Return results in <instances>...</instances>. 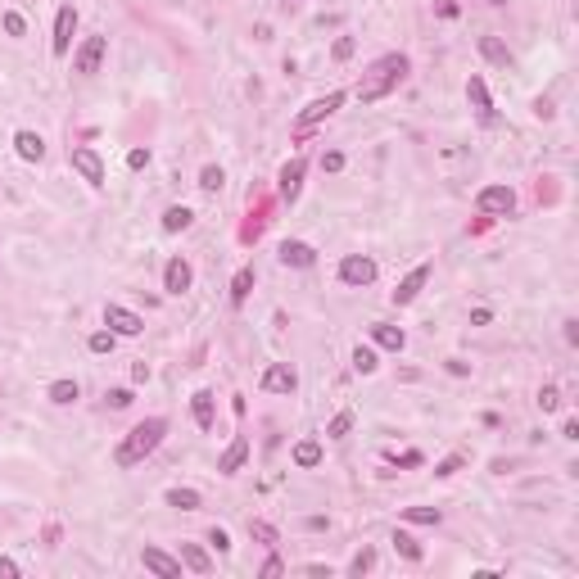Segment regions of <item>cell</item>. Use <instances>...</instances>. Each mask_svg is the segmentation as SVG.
Returning <instances> with one entry per match:
<instances>
[{
	"label": "cell",
	"instance_id": "1",
	"mask_svg": "<svg viewBox=\"0 0 579 579\" xmlns=\"http://www.w3.org/2000/svg\"><path fill=\"white\" fill-rule=\"evenodd\" d=\"M163 435H168V421L163 416H150V421H141V426H131V435L118 443V466H136V462H145L150 453L163 443Z\"/></svg>",
	"mask_w": 579,
	"mask_h": 579
},
{
	"label": "cell",
	"instance_id": "2",
	"mask_svg": "<svg viewBox=\"0 0 579 579\" xmlns=\"http://www.w3.org/2000/svg\"><path fill=\"white\" fill-rule=\"evenodd\" d=\"M403 77H408V55H385V59H376L372 77H367V82L358 86V100H362V104L380 100V95H389V91H394V86H399Z\"/></svg>",
	"mask_w": 579,
	"mask_h": 579
},
{
	"label": "cell",
	"instance_id": "3",
	"mask_svg": "<svg viewBox=\"0 0 579 579\" xmlns=\"http://www.w3.org/2000/svg\"><path fill=\"white\" fill-rule=\"evenodd\" d=\"M340 281H344V286H358V290L372 286V281H376V263L367 254H349L340 263Z\"/></svg>",
	"mask_w": 579,
	"mask_h": 579
},
{
	"label": "cell",
	"instance_id": "4",
	"mask_svg": "<svg viewBox=\"0 0 579 579\" xmlns=\"http://www.w3.org/2000/svg\"><path fill=\"white\" fill-rule=\"evenodd\" d=\"M475 204H480V213H498V217H507L512 208H516V195L512 186H485L475 195Z\"/></svg>",
	"mask_w": 579,
	"mask_h": 579
},
{
	"label": "cell",
	"instance_id": "5",
	"mask_svg": "<svg viewBox=\"0 0 579 579\" xmlns=\"http://www.w3.org/2000/svg\"><path fill=\"white\" fill-rule=\"evenodd\" d=\"M104 326L114 330V335H127V340L145 330V322H141V317L131 313V308H118V303H109V308H104Z\"/></svg>",
	"mask_w": 579,
	"mask_h": 579
},
{
	"label": "cell",
	"instance_id": "6",
	"mask_svg": "<svg viewBox=\"0 0 579 579\" xmlns=\"http://www.w3.org/2000/svg\"><path fill=\"white\" fill-rule=\"evenodd\" d=\"M466 100H471L475 118L485 122V127H494V122H498V114H494V100H489V86H485V77H471V82H466Z\"/></svg>",
	"mask_w": 579,
	"mask_h": 579
},
{
	"label": "cell",
	"instance_id": "7",
	"mask_svg": "<svg viewBox=\"0 0 579 579\" xmlns=\"http://www.w3.org/2000/svg\"><path fill=\"white\" fill-rule=\"evenodd\" d=\"M100 64H104V36H86L77 59H72V68H77L82 77H91V72H100Z\"/></svg>",
	"mask_w": 579,
	"mask_h": 579
},
{
	"label": "cell",
	"instance_id": "8",
	"mask_svg": "<svg viewBox=\"0 0 579 579\" xmlns=\"http://www.w3.org/2000/svg\"><path fill=\"white\" fill-rule=\"evenodd\" d=\"M340 104H344V91H330V95H322V100H313V104H308L303 114H299V131L317 127V122H322V118H330Z\"/></svg>",
	"mask_w": 579,
	"mask_h": 579
},
{
	"label": "cell",
	"instance_id": "9",
	"mask_svg": "<svg viewBox=\"0 0 579 579\" xmlns=\"http://www.w3.org/2000/svg\"><path fill=\"white\" fill-rule=\"evenodd\" d=\"M68 158H72V168L82 172V181H91V186H104V163H100V154H95V150L77 145V150H72Z\"/></svg>",
	"mask_w": 579,
	"mask_h": 579
},
{
	"label": "cell",
	"instance_id": "10",
	"mask_svg": "<svg viewBox=\"0 0 579 579\" xmlns=\"http://www.w3.org/2000/svg\"><path fill=\"white\" fill-rule=\"evenodd\" d=\"M263 389H267V394H294V389H299V376H294V367L272 362V367L263 372Z\"/></svg>",
	"mask_w": 579,
	"mask_h": 579
},
{
	"label": "cell",
	"instance_id": "11",
	"mask_svg": "<svg viewBox=\"0 0 579 579\" xmlns=\"http://www.w3.org/2000/svg\"><path fill=\"white\" fill-rule=\"evenodd\" d=\"M72 32H77V9L72 5H59V18H55V55H68V45H72Z\"/></svg>",
	"mask_w": 579,
	"mask_h": 579
},
{
	"label": "cell",
	"instance_id": "12",
	"mask_svg": "<svg viewBox=\"0 0 579 579\" xmlns=\"http://www.w3.org/2000/svg\"><path fill=\"white\" fill-rule=\"evenodd\" d=\"M141 561H145V570H154V575H163V579H181V561L168 557L163 548H145Z\"/></svg>",
	"mask_w": 579,
	"mask_h": 579
},
{
	"label": "cell",
	"instance_id": "13",
	"mask_svg": "<svg viewBox=\"0 0 579 579\" xmlns=\"http://www.w3.org/2000/svg\"><path fill=\"white\" fill-rule=\"evenodd\" d=\"M190 281H195V272H190V263H186V258H172V263L163 267V290H168V294L190 290Z\"/></svg>",
	"mask_w": 579,
	"mask_h": 579
},
{
	"label": "cell",
	"instance_id": "14",
	"mask_svg": "<svg viewBox=\"0 0 579 579\" xmlns=\"http://www.w3.org/2000/svg\"><path fill=\"white\" fill-rule=\"evenodd\" d=\"M430 281V263H421V267H412L408 276L399 281V290H394V303H412L416 294H421V286Z\"/></svg>",
	"mask_w": 579,
	"mask_h": 579
},
{
	"label": "cell",
	"instance_id": "15",
	"mask_svg": "<svg viewBox=\"0 0 579 579\" xmlns=\"http://www.w3.org/2000/svg\"><path fill=\"white\" fill-rule=\"evenodd\" d=\"M281 263H286V267H313L317 263V249H313V244H303V240H286V244H281Z\"/></svg>",
	"mask_w": 579,
	"mask_h": 579
},
{
	"label": "cell",
	"instance_id": "16",
	"mask_svg": "<svg viewBox=\"0 0 579 579\" xmlns=\"http://www.w3.org/2000/svg\"><path fill=\"white\" fill-rule=\"evenodd\" d=\"M244 458H249V439H244V435H236V439H231V448L222 453L217 471H222V475H236L240 466H244Z\"/></svg>",
	"mask_w": 579,
	"mask_h": 579
},
{
	"label": "cell",
	"instance_id": "17",
	"mask_svg": "<svg viewBox=\"0 0 579 579\" xmlns=\"http://www.w3.org/2000/svg\"><path fill=\"white\" fill-rule=\"evenodd\" d=\"M303 158H290L286 168H281V195H286V200H299V190H303Z\"/></svg>",
	"mask_w": 579,
	"mask_h": 579
},
{
	"label": "cell",
	"instance_id": "18",
	"mask_svg": "<svg viewBox=\"0 0 579 579\" xmlns=\"http://www.w3.org/2000/svg\"><path fill=\"white\" fill-rule=\"evenodd\" d=\"M14 150H18V158H28V163H41L45 141L36 136V131H18V136H14Z\"/></svg>",
	"mask_w": 579,
	"mask_h": 579
},
{
	"label": "cell",
	"instance_id": "19",
	"mask_svg": "<svg viewBox=\"0 0 579 579\" xmlns=\"http://www.w3.org/2000/svg\"><path fill=\"white\" fill-rule=\"evenodd\" d=\"M372 340L380 344V349H389V353H399L403 344H408V335H403L399 326H385V322H376V326H372Z\"/></svg>",
	"mask_w": 579,
	"mask_h": 579
},
{
	"label": "cell",
	"instance_id": "20",
	"mask_svg": "<svg viewBox=\"0 0 579 579\" xmlns=\"http://www.w3.org/2000/svg\"><path fill=\"white\" fill-rule=\"evenodd\" d=\"M190 412H195V426H200V430H213V394L200 389L190 399Z\"/></svg>",
	"mask_w": 579,
	"mask_h": 579
},
{
	"label": "cell",
	"instance_id": "21",
	"mask_svg": "<svg viewBox=\"0 0 579 579\" xmlns=\"http://www.w3.org/2000/svg\"><path fill=\"white\" fill-rule=\"evenodd\" d=\"M480 55H485L489 64H498V68H507V64H512V50L498 41V36H480Z\"/></svg>",
	"mask_w": 579,
	"mask_h": 579
},
{
	"label": "cell",
	"instance_id": "22",
	"mask_svg": "<svg viewBox=\"0 0 579 579\" xmlns=\"http://www.w3.org/2000/svg\"><path fill=\"white\" fill-rule=\"evenodd\" d=\"M317 462H322V443H317V439H299V443H294V466L313 471Z\"/></svg>",
	"mask_w": 579,
	"mask_h": 579
},
{
	"label": "cell",
	"instance_id": "23",
	"mask_svg": "<svg viewBox=\"0 0 579 579\" xmlns=\"http://www.w3.org/2000/svg\"><path fill=\"white\" fill-rule=\"evenodd\" d=\"M181 561H186L195 575H208V570H213V561H208V552H204L200 543H181Z\"/></svg>",
	"mask_w": 579,
	"mask_h": 579
},
{
	"label": "cell",
	"instance_id": "24",
	"mask_svg": "<svg viewBox=\"0 0 579 579\" xmlns=\"http://www.w3.org/2000/svg\"><path fill=\"white\" fill-rule=\"evenodd\" d=\"M190 222H195V213H190L186 204H172L168 213H163V231H172V236H177V231H186Z\"/></svg>",
	"mask_w": 579,
	"mask_h": 579
},
{
	"label": "cell",
	"instance_id": "25",
	"mask_svg": "<svg viewBox=\"0 0 579 579\" xmlns=\"http://www.w3.org/2000/svg\"><path fill=\"white\" fill-rule=\"evenodd\" d=\"M249 290H254V267H240V272H236V281H231V303H244V299H249Z\"/></svg>",
	"mask_w": 579,
	"mask_h": 579
},
{
	"label": "cell",
	"instance_id": "26",
	"mask_svg": "<svg viewBox=\"0 0 579 579\" xmlns=\"http://www.w3.org/2000/svg\"><path fill=\"white\" fill-rule=\"evenodd\" d=\"M77 380H55L50 385V403H59V408H68V403H77Z\"/></svg>",
	"mask_w": 579,
	"mask_h": 579
},
{
	"label": "cell",
	"instance_id": "27",
	"mask_svg": "<svg viewBox=\"0 0 579 579\" xmlns=\"http://www.w3.org/2000/svg\"><path fill=\"white\" fill-rule=\"evenodd\" d=\"M168 507L195 512V507H200V494H195V489H168Z\"/></svg>",
	"mask_w": 579,
	"mask_h": 579
},
{
	"label": "cell",
	"instance_id": "28",
	"mask_svg": "<svg viewBox=\"0 0 579 579\" xmlns=\"http://www.w3.org/2000/svg\"><path fill=\"white\" fill-rule=\"evenodd\" d=\"M403 521H412V525H439V507H403Z\"/></svg>",
	"mask_w": 579,
	"mask_h": 579
},
{
	"label": "cell",
	"instance_id": "29",
	"mask_svg": "<svg viewBox=\"0 0 579 579\" xmlns=\"http://www.w3.org/2000/svg\"><path fill=\"white\" fill-rule=\"evenodd\" d=\"M353 367H358L362 376H372L376 367H380V362H376V349H367V344H358V349H353Z\"/></svg>",
	"mask_w": 579,
	"mask_h": 579
},
{
	"label": "cell",
	"instance_id": "30",
	"mask_svg": "<svg viewBox=\"0 0 579 579\" xmlns=\"http://www.w3.org/2000/svg\"><path fill=\"white\" fill-rule=\"evenodd\" d=\"M394 548H399V552H403V557H408V561H421V543H416L412 534H403V529H399V534H394Z\"/></svg>",
	"mask_w": 579,
	"mask_h": 579
},
{
	"label": "cell",
	"instance_id": "31",
	"mask_svg": "<svg viewBox=\"0 0 579 579\" xmlns=\"http://www.w3.org/2000/svg\"><path fill=\"white\" fill-rule=\"evenodd\" d=\"M249 539H258V543H267V548H276V529L267 525V521H249Z\"/></svg>",
	"mask_w": 579,
	"mask_h": 579
},
{
	"label": "cell",
	"instance_id": "32",
	"mask_svg": "<svg viewBox=\"0 0 579 579\" xmlns=\"http://www.w3.org/2000/svg\"><path fill=\"white\" fill-rule=\"evenodd\" d=\"M222 181H227V172H222L217 163H208V168L200 172V186H204V190H222Z\"/></svg>",
	"mask_w": 579,
	"mask_h": 579
},
{
	"label": "cell",
	"instance_id": "33",
	"mask_svg": "<svg viewBox=\"0 0 579 579\" xmlns=\"http://www.w3.org/2000/svg\"><path fill=\"white\" fill-rule=\"evenodd\" d=\"M539 408H543V412H557V408H561V389H557V385H543V389H539Z\"/></svg>",
	"mask_w": 579,
	"mask_h": 579
},
{
	"label": "cell",
	"instance_id": "34",
	"mask_svg": "<svg viewBox=\"0 0 579 579\" xmlns=\"http://www.w3.org/2000/svg\"><path fill=\"white\" fill-rule=\"evenodd\" d=\"M114 330H95V335H91V353H114Z\"/></svg>",
	"mask_w": 579,
	"mask_h": 579
},
{
	"label": "cell",
	"instance_id": "35",
	"mask_svg": "<svg viewBox=\"0 0 579 579\" xmlns=\"http://www.w3.org/2000/svg\"><path fill=\"white\" fill-rule=\"evenodd\" d=\"M349 430H353V412H340L335 421H330V430H326V435H330V439H344Z\"/></svg>",
	"mask_w": 579,
	"mask_h": 579
},
{
	"label": "cell",
	"instance_id": "36",
	"mask_svg": "<svg viewBox=\"0 0 579 579\" xmlns=\"http://www.w3.org/2000/svg\"><path fill=\"white\" fill-rule=\"evenodd\" d=\"M5 32H9V36H23V32H28V23H23L18 9H9V14H5Z\"/></svg>",
	"mask_w": 579,
	"mask_h": 579
},
{
	"label": "cell",
	"instance_id": "37",
	"mask_svg": "<svg viewBox=\"0 0 579 579\" xmlns=\"http://www.w3.org/2000/svg\"><path fill=\"white\" fill-rule=\"evenodd\" d=\"M372 561H376V552H372V548H362L358 557H353V566H349V570H353V575H362V570H372Z\"/></svg>",
	"mask_w": 579,
	"mask_h": 579
},
{
	"label": "cell",
	"instance_id": "38",
	"mask_svg": "<svg viewBox=\"0 0 579 579\" xmlns=\"http://www.w3.org/2000/svg\"><path fill=\"white\" fill-rule=\"evenodd\" d=\"M208 543H213L217 552H227V548H231V539H227V529H222V525H213V529H208Z\"/></svg>",
	"mask_w": 579,
	"mask_h": 579
},
{
	"label": "cell",
	"instance_id": "39",
	"mask_svg": "<svg viewBox=\"0 0 579 579\" xmlns=\"http://www.w3.org/2000/svg\"><path fill=\"white\" fill-rule=\"evenodd\" d=\"M462 462H466V458H443V462L435 466V475H458V471H462Z\"/></svg>",
	"mask_w": 579,
	"mask_h": 579
},
{
	"label": "cell",
	"instance_id": "40",
	"mask_svg": "<svg viewBox=\"0 0 579 579\" xmlns=\"http://www.w3.org/2000/svg\"><path fill=\"white\" fill-rule=\"evenodd\" d=\"M353 50H358V41H353V36H340V41H335V59H349Z\"/></svg>",
	"mask_w": 579,
	"mask_h": 579
},
{
	"label": "cell",
	"instance_id": "41",
	"mask_svg": "<svg viewBox=\"0 0 579 579\" xmlns=\"http://www.w3.org/2000/svg\"><path fill=\"white\" fill-rule=\"evenodd\" d=\"M322 168H326V172H340V168H344V154H340V150L322 154Z\"/></svg>",
	"mask_w": 579,
	"mask_h": 579
},
{
	"label": "cell",
	"instance_id": "42",
	"mask_svg": "<svg viewBox=\"0 0 579 579\" xmlns=\"http://www.w3.org/2000/svg\"><path fill=\"white\" fill-rule=\"evenodd\" d=\"M145 163H150V150H131V154H127V168H136V172H141Z\"/></svg>",
	"mask_w": 579,
	"mask_h": 579
},
{
	"label": "cell",
	"instance_id": "43",
	"mask_svg": "<svg viewBox=\"0 0 579 579\" xmlns=\"http://www.w3.org/2000/svg\"><path fill=\"white\" fill-rule=\"evenodd\" d=\"M109 403H114V408H131V389H114V394H109Z\"/></svg>",
	"mask_w": 579,
	"mask_h": 579
},
{
	"label": "cell",
	"instance_id": "44",
	"mask_svg": "<svg viewBox=\"0 0 579 579\" xmlns=\"http://www.w3.org/2000/svg\"><path fill=\"white\" fill-rule=\"evenodd\" d=\"M0 579H18V566L9 557H0Z\"/></svg>",
	"mask_w": 579,
	"mask_h": 579
},
{
	"label": "cell",
	"instance_id": "45",
	"mask_svg": "<svg viewBox=\"0 0 579 579\" xmlns=\"http://www.w3.org/2000/svg\"><path fill=\"white\" fill-rule=\"evenodd\" d=\"M281 570H286V566H281V557H267V561H263V575H267V579L281 575Z\"/></svg>",
	"mask_w": 579,
	"mask_h": 579
},
{
	"label": "cell",
	"instance_id": "46",
	"mask_svg": "<svg viewBox=\"0 0 579 579\" xmlns=\"http://www.w3.org/2000/svg\"><path fill=\"white\" fill-rule=\"evenodd\" d=\"M489 317H494L489 308H475V313H471V322H475V326H489Z\"/></svg>",
	"mask_w": 579,
	"mask_h": 579
},
{
	"label": "cell",
	"instance_id": "47",
	"mask_svg": "<svg viewBox=\"0 0 579 579\" xmlns=\"http://www.w3.org/2000/svg\"><path fill=\"white\" fill-rule=\"evenodd\" d=\"M131 380H141V385H145V380H150V367L136 362V367H131Z\"/></svg>",
	"mask_w": 579,
	"mask_h": 579
},
{
	"label": "cell",
	"instance_id": "48",
	"mask_svg": "<svg viewBox=\"0 0 579 579\" xmlns=\"http://www.w3.org/2000/svg\"><path fill=\"white\" fill-rule=\"evenodd\" d=\"M448 372H453V376H466V372H471V367H466L462 358H448Z\"/></svg>",
	"mask_w": 579,
	"mask_h": 579
},
{
	"label": "cell",
	"instance_id": "49",
	"mask_svg": "<svg viewBox=\"0 0 579 579\" xmlns=\"http://www.w3.org/2000/svg\"><path fill=\"white\" fill-rule=\"evenodd\" d=\"M426 458H421V453H403V458H399V466H421Z\"/></svg>",
	"mask_w": 579,
	"mask_h": 579
},
{
	"label": "cell",
	"instance_id": "50",
	"mask_svg": "<svg viewBox=\"0 0 579 579\" xmlns=\"http://www.w3.org/2000/svg\"><path fill=\"white\" fill-rule=\"evenodd\" d=\"M566 344H579V322H566Z\"/></svg>",
	"mask_w": 579,
	"mask_h": 579
}]
</instances>
